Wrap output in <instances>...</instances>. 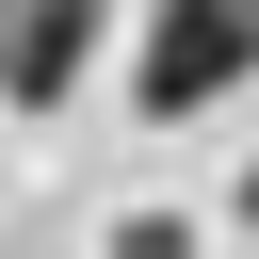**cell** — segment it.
<instances>
[{"label":"cell","mask_w":259,"mask_h":259,"mask_svg":"<svg viewBox=\"0 0 259 259\" xmlns=\"http://www.w3.org/2000/svg\"><path fill=\"white\" fill-rule=\"evenodd\" d=\"M113 259H194V227H178V210H130V227H113Z\"/></svg>","instance_id":"3957f363"},{"label":"cell","mask_w":259,"mask_h":259,"mask_svg":"<svg viewBox=\"0 0 259 259\" xmlns=\"http://www.w3.org/2000/svg\"><path fill=\"white\" fill-rule=\"evenodd\" d=\"M259 81V16L243 0H178V16H146L130 32V97L178 130V113H210V97H243Z\"/></svg>","instance_id":"6da1fadb"},{"label":"cell","mask_w":259,"mask_h":259,"mask_svg":"<svg viewBox=\"0 0 259 259\" xmlns=\"http://www.w3.org/2000/svg\"><path fill=\"white\" fill-rule=\"evenodd\" d=\"M113 49V16H81V0H49V16H0V97L16 113H49V97H81V65Z\"/></svg>","instance_id":"7a4b0ae2"}]
</instances>
